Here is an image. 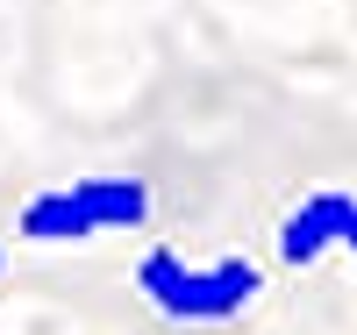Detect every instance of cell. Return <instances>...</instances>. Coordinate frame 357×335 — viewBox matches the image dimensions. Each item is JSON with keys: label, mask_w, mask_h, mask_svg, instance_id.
Wrapping results in <instances>:
<instances>
[{"label": "cell", "mask_w": 357, "mask_h": 335, "mask_svg": "<svg viewBox=\"0 0 357 335\" xmlns=\"http://www.w3.org/2000/svg\"><path fill=\"white\" fill-rule=\"evenodd\" d=\"M136 293L151 299L165 321H186V328H215L236 321L264 293V271L250 257H215V264H193L178 250H143L136 264Z\"/></svg>", "instance_id": "6da1fadb"}, {"label": "cell", "mask_w": 357, "mask_h": 335, "mask_svg": "<svg viewBox=\"0 0 357 335\" xmlns=\"http://www.w3.org/2000/svg\"><path fill=\"white\" fill-rule=\"evenodd\" d=\"M151 221V186L129 171H93V178H65L22 207V235L29 242H86V235H114V228H143Z\"/></svg>", "instance_id": "7a4b0ae2"}, {"label": "cell", "mask_w": 357, "mask_h": 335, "mask_svg": "<svg viewBox=\"0 0 357 335\" xmlns=\"http://www.w3.org/2000/svg\"><path fill=\"white\" fill-rule=\"evenodd\" d=\"M350 215H357V200H350V193H307V200L279 221V257H286V264H314V257L343 250Z\"/></svg>", "instance_id": "3957f363"}, {"label": "cell", "mask_w": 357, "mask_h": 335, "mask_svg": "<svg viewBox=\"0 0 357 335\" xmlns=\"http://www.w3.org/2000/svg\"><path fill=\"white\" fill-rule=\"evenodd\" d=\"M343 250H350V257H357V215H350V228H343Z\"/></svg>", "instance_id": "277c9868"}, {"label": "cell", "mask_w": 357, "mask_h": 335, "mask_svg": "<svg viewBox=\"0 0 357 335\" xmlns=\"http://www.w3.org/2000/svg\"><path fill=\"white\" fill-rule=\"evenodd\" d=\"M0 264H8V250H0Z\"/></svg>", "instance_id": "5b68a950"}]
</instances>
